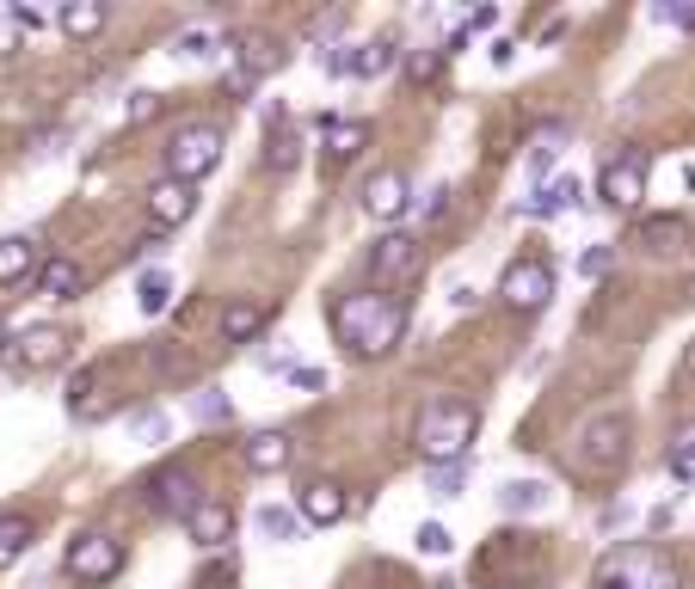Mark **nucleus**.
I'll list each match as a JSON object with an SVG mask.
<instances>
[{
	"instance_id": "nucleus-1",
	"label": "nucleus",
	"mask_w": 695,
	"mask_h": 589,
	"mask_svg": "<svg viewBox=\"0 0 695 589\" xmlns=\"http://www.w3.org/2000/svg\"><path fill=\"white\" fill-rule=\"evenodd\" d=\"M326 326H333V338L351 356L370 363V356H389L406 338V302L401 295H382V288H351V295H339L326 307Z\"/></svg>"
},
{
	"instance_id": "nucleus-2",
	"label": "nucleus",
	"mask_w": 695,
	"mask_h": 589,
	"mask_svg": "<svg viewBox=\"0 0 695 589\" xmlns=\"http://www.w3.org/2000/svg\"><path fill=\"white\" fill-rule=\"evenodd\" d=\"M481 436V406L474 399H431L413 424V443L425 455V467H462Z\"/></svg>"
},
{
	"instance_id": "nucleus-3",
	"label": "nucleus",
	"mask_w": 695,
	"mask_h": 589,
	"mask_svg": "<svg viewBox=\"0 0 695 589\" xmlns=\"http://www.w3.org/2000/svg\"><path fill=\"white\" fill-rule=\"evenodd\" d=\"M597 589H683V571H677V559H671V552L634 540V547L603 552Z\"/></svg>"
},
{
	"instance_id": "nucleus-4",
	"label": "nucleus",
	"mask_w": 695,
	"mask_h": 589,
	"mask_svg": "<svg viewBox=\"0 0 695 589\" xmlns=\"http://www.w3.org/2000/svg\"><path fill=\"white\" fill-rule=\"evenodd\" d=\"M222 148H228V135L215 123H179V135L167 142V179H179V184L210 179L222 166Z\"/></svg>"
},
{
	"instance_id": "nucleus-5",
	"label": "nucleus",
	"mask_w": 695,
	"mask_h": 589,
	"mask_svg": "<svg viewBox=\"0 0 695 589\" xmlns=\"http://www.w3.org/2000/svg\"><path fill=\"white\" fill-rule=\"evenodd\" d=\"M498 302L511 307V314H542V307L554 302V264L548 258H511L505 276H498Z\"/></svg>"
},
{
	"instance_id": "nucleus-6",
	"label": "nucleus",
	"mask_w": 695,
	"mask_h": 589,
	"mask_svg": "<svg viewBox=\"0 0 695 589\" xmlns=\"http://www.w3.org/2000/svg\"><path fill=\"white\" fill-rule=\"evenodd\" d=\"M62 571H68V577H81V583H111V577L123 571V540L105 535V528H87V535L68 540Z\"/></svg>"
},
{
	"instance_id": "nucleus-7",
	"label": "nucleus",
	"mask_w": 695,
	"mask_h": 589,
	"mask_svg": "<svg viewBox=\"0 0 695 589\" xmlns=\"http://www.w3.org/2000/svg\"><path fill=\"white\" fill-rule=\"evenodd\" d=\"M622 460H628V418H622V412H597V418L578 430V467L615 473Z\"/></svg>"
},
{
	"instance_id": "nucleus-8",
	"label": "nucleus",
	"mask_w": 695,
	"mask_h": 589,
	"mask_svg": "<svg viewBox=\"0 0 695 589\" xmlns=\"http://www.w3.org/2000/svg\"><path fill=\"white\" fill-rule=\"evenodd\" d=\"M597 196L610 203V210H622V215L641 210V196H646V154H641V148H622V154L603 160Z\"/></svg>"
},
{
	"instance_id": "nucleus-9",
	"label": "nucleus",
	"mask_w": 695,
	"mask_h": 589,
	"mask_svg": "<svg viewBox=\"0 0 695 589\" xmlns=\"http://www.w3.org/2000/svg\"><path fill=\"white\" fill-rule=\"evenodd\" d=\"M290 62V50L283 43H271L265 31H234L228 38V68H234V92H253L259 74H271V68Z\"/></svg>"
},
{
	"instance_id": "nucleus-10",
	"label": "nucleus",
	"mask_w": 695,
	"mask_h": 589,
	"mask_svg": "<svg viewBox=\"0 0 695 589\" xmlns=\"http://www.w3.org/2000/svg\"><path fill=\"white\" fill-rule=\"evenodd\" d=\"M142 504H148L154 516H179V522H185V516L203 504V491H198V473H191V467H161V473H148V485H142Z\"/></svg>"
},
{
	"instance_id": "nucleus-11",
	"label": "nucleus",
	"mask_w": 695,
	"mask_h": 589,
	"mask_svg": "<svg viewBox=\"0 0 695 589\" xmlns=\"http://www.w3.org/2000/svg\"><path fill=\"white\" fill-rule=\"evenodd\" d=\"M406 191H413V184H406V172H401V166L370 172V184H363V210H370V222H401L406 203H413Z\"/></svg>"
},
{
	"instance_id": "nucleus-12",
	"label": "nucleus",
	"mask_w": 695,
	"mask_h": 589,
	"mask_svg": "<svg viewBox=\"0 0 695 589\" xmlns=\"http://www.w3.org/2000/svg\"><path fill=\"white\" fill-rule=\"evenodd\" d=\"M191 215H198V184H179V179L148 184V222L154 227H185Z\"/></svg>"
},
{
	"instance_id": "nucleus-13",
	"label": "nucleus",
	"mask_w": 695,
	"mask_h": 589,
	"mask_svg": "<svg viewBox=\"0 0 695 589\" xmlns=\"http://www.w3.org/2000/svg\"><path fill=\"white\" fill-rule=\"evenodd\" d=\"M345 510H351V498H345V485H339V479H314V485H302V504H295V516H302L308 528H333V522H345Z\"/></svg>"
},
{
	"instance_id": "nucleus-14",
	"label": "nucleus",
	"mask_w": 695,
	"mask_h": 589,
	"mask_svg": "<svg viewBox=\"0 0 695 589\" xmlns=\"http://www.w3.org/2000/svg\"><path fill=\"white\" fill-rule=\"evenodd\" d=\"M62 356H68V332H62V326H38V332H26V338H19L13 368H19V375H43V368H56Z\"/></svg>"
},
{
	"instance_id": "nucleus-15",
	"label": "nucleus",
	"mask_w": 695,
	"mask_h": 589,
	"mask_svg": "<svg viewBox=\"0 0 695 589\" xmlns=\"http://www.w3.org/2000/svg\"><path fill=\"white\" fill-rule=\"evenodd\" d=\"M185 535H191V540H198V547H203V552H222V547H228V540H234V510H228V504H222V498H203V504H198V510H191V516H185Z\"/></svg>"
},
{
	"instance_id": "nucleus-16",
	"label": "nucleus",
	"mask_w": 695,
	"mask_h": 589,
	"mask_svg": "<svg viewBox=\"0 0 695 589\" xmlns=\"http://www.w3.org/2000/svg\"><path fill=\"white\" fill-rule=\"evenodd\" d=\"M370 271H375V283H401V276H413L419 271V240L413 234H382L375 252H370Z\"/></svg>"
},
{
	"instance_id": "nucleus-17",
	"label": "nucleus",
	"mask_w": 695,
	"mask_h": 589,
	"mask_svg": "<svg viewBox=\"0 0 695 589\" xmlns=\"http://www.w3.org/2000/svg\"><path fill=\"white\" fill-rule=\"evenodd\" d=\"M634 240H641L653 258H671V252L689 246V222H683V215H646V222L634 227Z\"/></svg>"
},
{
	"instance_id": "nucleus-18",
	"label": "nucleus",
	"mask_w": 695,
	"mask_h": 589,
	"mask_svg": "<svg viewBox=\"0 0 695 589\" xmlns=\"http://www.w3.org/2000/svg\"><path fill=\"white\" fill-rule=\"evenodd\" d=\"M578 203H585V184H578V172H561V179H548L542 191L530 196V215H535V222H548V215L578 210Z\"/></svg>"
},
{
	"instance_id": "nucleus-19",
	"label": "nucleus",
	"mask_w": 695,
	"mask_h": 589,
	"mask_svg": "<svg viewBox=\"0 0 695 589\" xmlns=\"http://www.w3.org/2000/svg\"><path fill=\"white\" fill-rule=\"evenodd\" d=\"M81 264L74 258H62V252H56V258H38V295H50V302H74V295H81Z\"/></svg>"
},
{
	"instance_id": "nucleus-20",
	"label": "nucleus",
	"mask_w": 695,
	"mask_h": 589,
	"mask_svg": "<svg viewBox=\"0 0 695 589\" xmlns=\"http://www.w3.org/2000/svg\"><path fill=\"white\" fill-rule=\"evenodd\" d=\"M290 455H295V443L283 430H259V436H246V448H241V460L253 473H283V467H290Z\"/></svg>"
},
{
	"instance_id": "nucleus-21",
	"label": "nucleus",
	"mask_w": 695,
	"mask_h": 589,
	"mask_svg": "<svg viewBox=\"0 0 695 589\" xmlns=\"http://www.w3.org/2000/svg\"><path fill=\"white\" fill-rule=\"evenodd\" d=\"M554 504V491L542 479H505L498 485V510L505 516H542Z\"/></svg>"
},
{
	"instance_id": "nucleus-22",
	"label": "nucleus",
	"mask_w": 695,
	"mask_h": 589,
	"mask_svg": "<svg viewBox=\"0 0 695 589\" xmlns=\"http://www.w3.org/2000/svg\"><path fill=\"white\" fill-rule=\"evenodd\" d=\"M363 148H370V123H357V118H326V160H333V166L357 160Z\"/></svg>"
},
{
	"instance_id": "nucleus-23",
	"label": "nucleus",
	"mask_w": 695,
	"mask_h": 589,
	"mask_svg": "<svg viewBox=\"0 0 695 589\" xmlns=\"http://www.w3.org/2000/svg\"><path fill=\"white\" fill-rule=\"evenodd\" d=\"M394 62H401V50H394L389 38H375V43H351V55H345V74H357V80H382Z\"/></svg>"
},
{
	"instance_id": "nucleus-24",
	"label": "nucleus",
	"mask_w": 695,
	"mask_h": 589,
	"mask_svg": "<svg viewBox=\"0 0 695 589\" xmlns=\"http://www.w3.org/2000/svg\"><path fill=\"white\" fill-rule=\"evenodd\" d=\"M259 332H265V307L259 302H228L222 307V338L228 344H253Z\"/></svg>"
},
{
	"instance_id": "nucleus-25",
	"label": "nucleus",
	"mask_w": 695,
	"mask_h": 589,
	"mask_svg": "<svg viewBox=\"0 0 695 589\" xmlns=\"http://www.w3.org/2000/svg\"><path fill=\"white\" fill-rule=\"evenodd\" d=\"M31 271H38V246H31L26 234H7V240H0V288L26 283Z\"/></svg>"
},
{
	"instance_id": "nucleus-26",
	"label": "nucleus",
	"mask_w": 695,
	"mask_h": 589,
	"mask_svg": "<svg viewBox=\"0 0 695 589\" xmlns=\"http://www.w3.org/2000/svg\"><path fill=\"white\" fill-rule=\"evenodd\" d=\"M56 26H62L68 38H99V31H105V7H99V0H68L62 13H56Z\"/></svg>"
},
{
	"instance_id": "nucleus-27",
	"label": "nucleus",
	"mask_w": 695,
	"mask_h": 589,
	"mask_svg": "<svg viewBox=\"0 0 695 589\" xmlns=\"http://www.w3.org/2000/svg\"><path fill=\"white\" fill-rule=\"evenodd\" d=\"M253 528H259V535H265V540H278V547H290V540L302 535V516H295L290 504H259Z\"/></svg>"
},
{
	"instance_id": "nucleus-28",
	"label": "nucleus",
	"mask_w": 695,
	"mask_h": 589,
	"mask_svg": "<svg viewBox=\"0 0 695 589\" xmlns=\"http://www.w3.org/2000/svg\"><path fill=\"white\" fill-rule=\"evenodd\" d=\"M31 547V516L26 510H0V571Z\"/></svg>"
},
{
	"instance_id": "nucleus-29",
	"label": "nucleus",
	"mask_w": 695,
	"mask_h": 589,
	"mask_svg": "<svg viewBox=\"0 0 695 589\" xmlns=\"http://www.w3.org/2000/svg\"><path fill=\"white\" fill-rule=\"evenodd\" d=\"M135 307H142V314H167V307H173V276H167V271H142V283H135Z\"/></svg>"
},
{
	"instance_id": "nucleus-30",
	"label": "nucleus",
	"mask_w": 695,
	"mask_h": 589,
	"mask_svg": "<svg viewBox=\"0 0 695 589\" xmlns=\"http://www.w3.org/2000/svg\"><path fill=\"white\" fill-rule=\"evenodd\" d=\"M443 62H450V55H443V43H425V50L406 55V80H413V87H431V80L443 74Z\"/></svg>"
},
{
	"instance_id": "nucleus-31",
	"label": "nucleus",
	"mask_w": 695,
	"mask_h": 589,
	"mask_svg": "<svg viewBox=\"0 0 695 589\" xmlns=\"http://www.w3.org/2000/svg\"><path fill=\"white\" fill-rule=\"evenodd\" d=\"M671 473H677V479H695V418L671 436Z\"/></svg>"
},
{
	"instance_id": "nucleus-32",
	"label": "nucleus",
	"mask_w": 695,
	"mask_h": 589,
	"mask_svg": "<svg viewBox=\"0 0 695 589\" xmlns=\"http://www.w3.org/2000/svg\"><path fill=\"white\" fill-rule=\"evenodd\" d=\"M130 436L142 448H161L167 443V412H130Z\"/></svg>"
},
{
	"instance_id": "nucleus-33",
	"label": "nucleus",
	"mask_w": 695,
	"mask_h": 589,
	"mask_svg": "<svg viewBox=\"0 0 695 589\" xmlns=\"http://www.w3.org/2000/svg\"><path fill=\"white\" fill-rule=\"evenodd\" d=\"M413 547L425 552V559H450V547H455V540H450V528H443V522H419Z\"/></svg>"
},
{
	"instance_id": "nucleus-34",
	"label": "nucleus",
	"mask_w": 695,
	"mask_h": 589,
	"mask_svg": "<svg viewBox=\"0 0 695 589\" xmlns=\"http://www.w3.org/2000/svg\"><path fill=\"white\" fill-rule=\"evenodd\" d=\"M173 55H185V62H210V55H215V38H210L203 26H191V31H179Z\"/></svg>"
},
{
	"instance_id": "nucleus-35",
	"label": "nucleus",
	"mask_w": 695,
	"mask_h": 589,
	"mask_svg": "<svg viewBox=\"0 0 695 589\" xmlns=\"http://www.w3.org/2000/svg\"><path fill=\"white\" fill-rule=\"evenodd\" d=\"M154 111H161V92H130V99H123V123H130V130H135V123H148V118H154Z\"/></svg>"
},
{
	"instance_id": "nucleus-36",
	"label": "nucleus",
	"mask_w": 695,
	"mask_h": 589,
	"mask_svg": "<svg viewBox=\"0 0 695 589\" xmlns=\"http://www.w3.org/2000/svg\"><path fill=\"white\" fill-rule=\"evenodd\" d=\"M198 418H203V424H228V418H234V406H228L215 387H203V393H198Z\"/></svg>"
},
{
	"instance_id": "nucleus-37",
	"label": "nucleus",
	"mask_w": 695,
	"mask_h": 589,
	"mask_svg": "<svg viewBox=\"0 0 695 589\" xmlns=\"http://www.w3.org/2000/svg\"><path fill=\"white\" fill-rule=\"evenodd\" d=\"M295 148H302V142H295L290 130H283V135L271 130V148H265V160H271V166H278V172H290V166H295Z\"/></svg>"
},
{
	"instance_id": "nucleus-38",
	"label": "nucleus",
	"mask_w": 695,
	"mask_h": 589,
	"mask_svg": "<svg viewBox=\"0 0 695 589\" xmlns=\"http://www.w3.org/2000/svg\"><path fill=\"white\" fill-rule=\"evenodd\" d=\"M431 498H462V467H431Z\"/></svg>"
},
{
	"instance_id": "nucleus-39",
	"label": "nucleus",
	"mask_w": 695,
	"mask_h": 589,
	"mask_svg": "<svg viewBox=\"0 0 695 589\" xmlns=\"http://www.w3.org/2000/svg\"><path fill=\"white\" fill-rule=\"evenodd\" d=\"M615 258H622L615 246H591L585 258H578V271H585V276H610V271H615Z\"/></svg>"
},
{
	"instance_id": "nucleus-40",
	"label": "nucleus",
	"mask_w": 695,
	"mask_h": 589,
	"mask_svg": "<svg viewBox=\"0 0 695 589\" xmlns=\"http://www.w3.org/2000/svg\"><path fill=\"white\" fill-rule=\"evenodd\" d=\"M19 50H26V31L13 26V13H0V62H13Z\"/></svg>"
},
{
	"instance_id": "nucleus-41",
	"label": "nucleus",
	"mask_w": 695,
	"mask_h": 589,
	"mask_svg": "<svg viewBox=\"0 0 695 589\" xmlns=\"http://www.w3.org/2000/svg\"><path fill=\"white\" fill-rule=\"evenodd\" d=\"M653 19H658V26H683V31H695V7H677V0H671V7H653Z\"/></svg>"
},
{
	"instance_id": "nucleus-42",
	"label": "nucleus",
	"mask_w": 695,
	"mask_h": 589,
	"mask_svg": "<svg viewBox=\"0 0 695 589\" xmlns=\"http://www.w3.org/2000/svg\"><path fill=\"white\" fill-rule=\"evenodd\" d=\"M198 583H203V589H234V565H210Z\"/></svg>"
},
{
	"instance_id": "nucleus-43",
	"label": "nucleus",
	"mask_w": 695,
	"mask_h": 589,
	"mask_svg": "<svg viewBox=\"0 0 695 589\" xmlns=\"http://www.w3.org/2000/svg\"><path fill=\"white\" fill-rule=\"evenodd\" d=\"M443 210H450V184H437V191L425 196V215H443Z\"/></svg>"
},
{
	"instance_id": "nucleus-44",
	"label": "nucleus",
	"mask_w": 695,
	"mask_h": 589,
	"mask_svg": "<svg viewBox=\"0 0 695 589\" xmlns=\"http://www.w3.org/2000/svg\"><path fill=\"white\" fill-rule=\"evenodd\" d=\"M259 368H290V351H259Z\"/></svg>"
},
{
	"instance_id": "nucleus-45",
	"label": "nucleus",
	"mask_w": 695,
	"mask_h": 589,
	"mask_svg": "<svg viewBox=\"0 0 695 589\" xmlns=\"http://www.w3.org/2000/svg\"><path fill=\"white\" fill-rule=\"evenodd\" d=\"M683 380L695 387V338H689V351H683Z\"/></svg>"
},
{
	"instance_id": "nucleus-46",
	"label": "nucleus",
	"mask_w": 695,
	"mask_h": 589,
	"mask_svg": "<svg viewBox=\"0 0 695 589\" xmlns=\"http://www.w3.org/2000/svg\"><path fill=\"white\" fill-rule=\"evenodd\" d=\"M486 589H517V583H486Z\"/></svg>"
}]
</instances>
